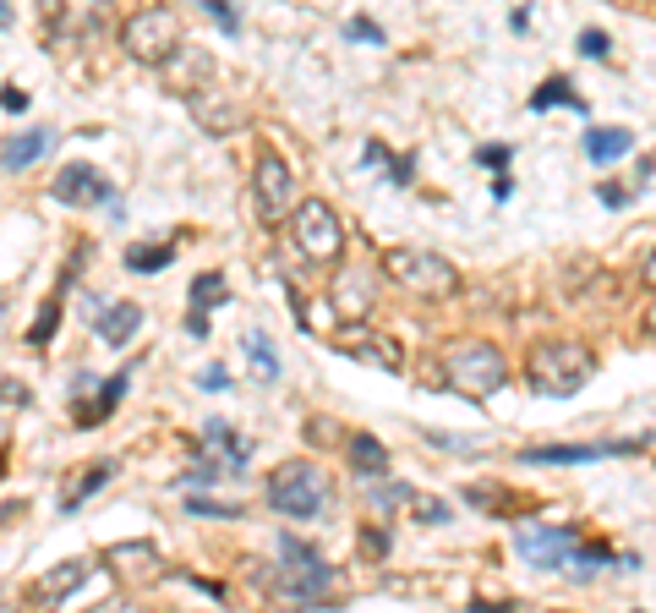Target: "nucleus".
Here are the masks:
<instances>
[{"instance_id": "f257e3e1", "label": "nucleus", "mask_w": 656, "mask_h": 613, "mask_svg": "<svg viewBox=\"0 0 656 613\" xmlns=\"http://www.w3.org/2000/svg\"><path fill=\"white\" fill-rule=\"evenodd\" d=\"M591 373H596V356H591V345H580V340H536L531 351H525V384H531L536 395H553V400L580 395V389L591 384Z\"/></svg>"}, {"instance_id": "f03ea898", "label": "nucleus", "mask_w": 656, "mask_h": 613, "mask_svg": "<svg viewBox=\"0 0 656 613\" xmlns=\"http://www.w3.org/2000/svg\"><path fill=\"white\" fill-rule=\"evenodd\" d=\"M443 384L465 400H492L509 384V362L492 340H454L443 345Z\"/></svg>"}, {"instance_id": "7ed1b4c3", "label": "nucleus", "mask_w": 656, "mask_h": 613, "mask_svg": "<svg viewBox=\"0 0 656 613\" xmlns=\"http://www.w3.org/2000/svg\"><path fill=\"white\" fill-rule=\"evenodd\" d=\"M328 499H334V482H328V471L318 460H285V466L268 471V504L279 515L312 520L328 510Z\"/></svg>"}, {"instance_id": "20e7f679", "label": "nucleus", "mask_w": 656, "mask_h": 613, "mask_svg": "<svg viewBox=\"0 0 656 613\" xmlns=\"http://www.w3.org/2000/svg\"><path fill=\"white\" fill-rule=\"evenodd\" d=\"M186 33H181V17L170 6H137L132 17L121 22V50L132 55L137 66H170L181 55Z\"/></svg>"}, {"instance_id": "39448f33", "label": "nucleus", "mask_w": 656, "mask_h": 613, "mask_svg": "<svg viewBox=\"0 0 656 613\" xmlns=\"http://www.w3.org/2000/svg\"><path fill=\"white\" fill-rule=\"evenodd\" d=\"M279 553H285V564H279V575L268 581L274 586V597L318 608L323 597L334 592V564H328L318 548H307L301 537H279Z\"/></svg>"}, {"instance_id": "423d86ee", "label": "nucleus", "mask_w": 656, "mask_h": 613, "mask_svg": "<svg viewBox=\"0 0 656 613\" xmlns=\"http://www.w3.org/2000/svg\"><path fill=\"white\" fill-rule=\"evenodd\" d=\"M383 274H389L400 291L416 296V302H449V296L460 291V274H454V263L438 258V252H421V247L383 252Z\"/></svg>"}, {"instance_id": "0eeeda50", "label": "nucleus", "mask_w": 656, "mask_h": 613, "mask_svg": "<svg viewBox=\"0 0 656 613\" xmlns=\"http://www.w3.org/2000/svg\"><path fill=\"white\" fill-rule=\"evenodd\" d=\"M290 236H296L301 258L318 263V269H339V263H345V219H339L323 198L296 203V214H290Z\"/></svg>"}, {"instance_id": "6e6552de", "label": "nucleus", "mask_w": 656, "mask_h": 613, "mask_svg": "<svg viewBox=\"0 0 656 613\" xmlns=\"http://www.w3.org/2000/svg\"><path fill=\"white\" fill-rule=\"evenodd\" d=\"M252 460V444L236 433L230 422H203V460H197L192 471H186V488L192 482H219V477H236V471Z\"/></svg>"}, {"instance_id": "1a4fd4ad", "label": "nucleus", "mask_w": 656, "mask_h": 613, "mask_svg": "<svg viewBox=\"0 0 656 613\" xmlns=\"http://www.w3.org/2000/svg\"><path fill=\"white\" fill-rule=\"evenodd\" d=\"M252 203H257V219H263V225H285V214H296V170L279 154H257Z\"/></svg>"}, {"instance_id": "9d476101", "label": "nucleus", "mask_w": 656, "mask_h": 613, "mask_svg": "<svg viewBox=\"0 0 656 613\" xmlns=\"http://www.w3.org/2000/svg\"><path fill=\"white\" fill-rule=\"evenodd\" d=\"M580 548L585 542L574 526H525L514 537V553L536 570H569V564H580Z\"/></svg>"}, {"instance_id": "9b49d317", "label": "nucleus", "mask_w": 656, "mask_h": 613, "mask_svg": "<svg viewBox=\"0 0 656 613\" xmlns=\"http://www.w3.org/2000/svg\"><path fill=\"white\" fill-rule=\"evenodd\" d=\"M88 570H93L88 559H66V564H55V570H44L39 581L22 586V603H28V608H55V603H66V597H77L82 586H88Z\"/></svg>"}, {"instance_id": "f8f14e48", "label": "nucleus", "mask_w": 656, "mask_h": 613, "mask_svg": "<svg viewBox=\"0 0 656 613\" xmlns=\"http://www.w3.org/2000/svg\"><path fill=\"white\" fill-rule=\"evenodd\" d=\"M50 198L66 203V208H110L115 192H110V181H104L93 165H66L61 176L50 181Z\"/></svg>"}, {"instance_id": "ddd939ff", "label": "nucleus", "mask_w": 656, "mask_h": 613, "mask_svg": "<svg viewBox=\"0 0 656 613\" xmlns=\"http://www.w3.org/2000/svg\"><path fill=\"white\" fill-rule=\"evenodd\" d=\"M640 449L635 438H618V444H536L520 449V466H591V460H613Z\"/></svg>"}, {"instance_id": "4468645a", "label": "nucleus", "mask_w": 656, "mask_h": 613, "mask_svg": "<svg viewBox=\"0 0 656 613\" xmlns=\"http://www.w3.org/2000/svg\"><path fill=\"white\" fill-rule=\"evenodd\" d=\"M328 302H334V312L345 323L367 318V307H372V269L367 263H339L334 285H328Z\"/></svg>"}, {"instance_id": "2eb2a0df", "label": "nucleus", "mask_w": 656, "mask_h": 613, "mask_svg": "<svg viewBox=\"0 0 656 613\" xmlns=\"http://www.w3.org/2000/svg\"><path fill=\"white\" fill-rule=\"evenodd\" d=\"M164 72V88H170V94H203L208 88V77H214V55L208 50H192V44H181V55H175L170 66H159Z\"/></svg>"}, {"instance_id": "dca6fc26", "label": "nucleus", "mask_w": 656, "mask_h": 613, "mask_svg": "<svg viewBox=\"0 0 656 613\" xmlns=\"http://www.w3.org/2000/svg\"><path fill=\"white\" fill-rule=\"evenodd\" d=\"M115 477H121V460H93V466H82L77 477L61 488V510H66V515H72V510H82V504H88L99 488H110Z\"/></svg>"}, {"instance_id": "f3484780", "label": "nucleus", "mask_w": 656, "mask_h": 613, "mask_svg": "<svg viewBox=\"0 0 656 613\" xmlns=\"http://www.w3.org/2000/svg\"><path fill=\"white\" fill-rule=\"evenodd\" d=\"M137 329H143V307L137 302H110L104 312H93V334L104 345H132Z\"/></svg>"}, {"instance_id": "a211bd4d", "label": "nucleus", "mask_w": 656, "mask_h": 613, "mask_svg": "<svg viewBox=\"0 0 656 613\" xmlns=\"http://www.w3.org/2000/svg\"><path fill=\"white\" fill-rule=\"evenodd\" d=\"M186 104H192L197 126H203V132H214V137H225V132H236V126H241V110H236L230 99H219L214 88H203V94H192Z\"/></svg>"}, {"instance_id": "6ab92c4d", "label": "nucleus", "mask_w": 656, "mask_h": 613, "mask_svg": "<svg viewBox=\"0 0 656 613\" xmlns=\"http://www.w3.org/2000/svg\"><path fill=\"white\" fill-rule=\"evenodd\" d=\"M580 148H585V159H591V165H613V159H624L629 148H635V137H629L624 126H591Z\"/></svg>"}, {"instance_id": "aec40b11", "label": "nucleus", "mask_w": 656, "mask_h": 613, "mask_svg": "<svg viewBox=\"0 0 656 613\" xmlns=\"http://www.w3.org/2000/svg\"><path fill=\"white\" fill-rule=\"evenodd\" d=\"M531 110H536V115H542V110H574V115H591V104H585V99L569 88V77H547V83L531 94Z\"/></svg>"}, {"instance_id": "412c9836", "label": "nucleus", "mask_w": 656, "mask_h": 613, "mask_svg": "<svg viewBox=\"0 0 656 613\" xmlns=\"http://www.w3.org/2000/svg\"><path fill=\"white\" fill-rule=\"evenodd\" d=\"M50 126H33V132H17V137H6V170H28L39 154H50Z\"/></svg>"}, {"instance_id": "4be33fe9", "label": "nucleus", "mask_w": 656, "mask_h": 613, "mask_svg": "<svg viewBox=\"0 0 656 613\" xmlns=\"http://www.w3.org/2000/svg\"><path fill=\"white\" fill-rule=\"evenodd\" d=\"M126 384H132V367H121V373H115V378H104V384H99V395H93V406H82V411H77V422H82V427L104 422V416H110L115 406H121Z\"/></svg>"}, {"instance_id": "5701e85b", "label": "nucleus", "mask_w": 656, "mask_h": 613, "mask_svg": "<svg viewBox=\"0 0 656 613\" xmlns=\"http://www.w3.org/2000/svg\"><path fill=\"white\" fill-rule=\"evenodd\" d=\"M350 466H356L361 477H383V471H389V449L372 433H350Z\"/></svg>"}, {"instance_id": "b1692460", "label": "nucleus", "mask_w": 656, "mask_h": 613, "mask_svg": "<svg viewBox=\"0 0 656 613\" xmlns=\"http://www.w3.org/2000/svg\"><path fill=\"white\" fill-rule=\"evenodd\" d=\"M345 351H350V356H361V362H378L383 373H400V367H405V351L389 340V334H372V340H356V345H345Z\"/></svg>"}, {"instance_id": "393cba45", "label": "nucleus", "mask_w": 656, "mask_h": 613, "mask_svg": "<svg viewBox=\"0 0 656 613\" xmlns=\"http://www.w3.org/2000/svg\"><path fill=\"white\" fill-rule=\"evenodd\" d=\"M170 258H175V241H137V247L126 252V269L132 274H159V269H170Z\"/></svg>"}, {"instance_id": "a878e982", "label": "nucleus", "mask_w": 656, "mask_h": 613, "mask_svg": "<svg viewBox=\"0 0 656 613\" xmlns=\"http://www.w3.org/2000/svg\"><path fill=\"white\" fill-rule=\"evenodd\" d=\"M225 296H230V285H225V274L219 269H208V274H197L192 280V307L214 312V307H225Z\"/></svg>"}, {"instance_id": "bb28decb", "label": "nucleus", "mask_w": 656, "mask_h": 613, "mask_svg": "<svg viewBox=\"0 0 656 613\" xmlns=\"http://www.w3.org/2000/svg\"><path fill=\"white\" fill-rule=\"evenodd\" d=\"M367 165H383V170H389V181H394V187H410V176H416V159L389 154L383 143H367Z\"/></svg>"}, {"instance_id": "cd10ccee", "label": "nucleus", "mask_w": 656, "mask_h": 613, "mask_svg": "<svg viewBox=\"0 0 656 613\" xmlns=\"http://www.w3.org/2000/svg\"><path fill=\"white\" fill-rule=\"evenodd\" d=\"M405 510L416 515L421 526H449V520H454V510H449L443 499H432V493H410V504H405Z\"/></svg>"}, {"instance_id": "c85d7f7f", "label": "nucleus", "mask_w": 656, "mask_h": 613, "mask_svg": "<svg viewBox=\"0 0 656 613\" xmlns=\"http://www.w3.org/2000/svg\"><path fill=\"white\" fill-rule=\"evenodd\" d=\"M186 515L192 520H241V504H225V499H186Z\"/></svg>"}, {"instance_id": "c756f323", "label": "nucleus", "mask_w": 656, "mask_h": 613, "mask_svg": "<svg viewBox=\"0 0 656 613\" xmlns=\"http://www.w3.org/2000/svg\"><path fill=\"white\" fill-rule=\"evenodd\" d=\"M246 356H252V367L263 378H279V356H274V345H268V334H246Z\"/></svg>"}, {"instance_id": "7c9ffc66", "label": "nucleus", "mask_w": 656, "mask_h": 613, "mask_svg": "<svg viewBox=\"0 0 656 613\" xmlns=\"http://www.w3.org/2000/svg\"><path fill=\"white\" fill-rule=\"evenodd\" d=\"M110 564H126V570H132V564H154V542H115Z\"/></svg>"}, {"instance_id": "2f4dec72", "label": "nucleus", "mask_w": 656, "mask_h": 613, "mask_svg": "<svg viewBox=\"0 0 656 613\" xmlns=\"http://www.w3.org/2000/svg\"><path fill=\"white\" fill-rule=\"evenodd\" d=\"M55 323H61V296L55 302H44V312H39V323L28 329V345H50V334H55Z\"/></svg>"}, {"instance_id": "473e14b6", "label": "nucleus", "mask_w": 656, "mask_h": 613, "mask_svg": "<svg viewBox=\"0 0 656 613\" xmlns=\"http://www.w3.org/2000/svg\"><path fill=\"white\" fill-rule=\"evenodd\" d=\"M345 39H356V44H383V28H378V22H367V17H350V22H345Z\"/></svg>"}, {"instance_id": "72a5a7b5", "label": "nucleus", "mask_w": 656, "mask_h": 613, "mask_svg": "<svg viewBox=\"0 0 656 613\" xmlns=\"http://www.w3.org/2000/svg\"><path fill=\"white\" fill-rule=\"evenodd\" d=\"M509 159H514V148H509V143H487V148H476V165L509 170Z\"/></svg>"}, {"instance_id": "f704fd0d", "label": "nucleus", "mask_w": 656, "mask_h": 613, "mask_svg": "<svg viewBox=\"0 0 656 613\" xmlns=\"http://www.w3.org/2000/svg\"><path fill=\"white\" fill-rule=\"evenodd\" d=\"M580 55H585V61H602V55H607V33L602 28H585L580 33Z\"/></svg>"}, {"instance_id": "c9c22d12", "label": "nucleus", "mask_w": 656, "mask_h": 613, "mask_svg": "<svg viewBox=\"0 0 656 613\" xmlns=\"http://www.w3.org/2000/svg\"><path fill=\"white\" fill-rule=\"evenodd\" d=\"M203 6H208V11H214V17H219V28H225V33H241V17H236V11H230V0H203Z\"/></svg>"}, {"instance_id": "e433bc0d", "label": "nucleus", "mask_w": 656, "mask_h": 613, "mask_svg": "<svg viewBox=\"0 0 656 613\" xmlns=\"http://www.w3.org/2000/svg\"><path fill=\"white\" fill-rule=\"evenodd\" d=\"M465 499H471V504H482V510H509V493H492V488H471Z\"/></svg>"}, {"instance_id": "4c0bfd02", "label": "nucleus", "mask_w": 656, "mask_h": 613, "mask_svg": "<svg viewBox=\"0 0 656 613\" xmlns=\"http://www.w3.org/2000/svg\"><path fill=\"white\" fill-rule=\"evenodd\" d=\"M361 548H367L372 559H383V553H389V531H383V526L372 531V526H367V531H361Z\"/></svg>"}, {"instance_id": "58836bf2", "label": "nucleus", "mask_w": 656, "mask_h": 613, "mask_svg": "<svg viewBox=\"0 0 656 613\" xmlns=\"http://www.w3.org/2000/svg\"><path fill=\"white\" fill-rule=\"evenodd\" d=\"M186 334H192V340H208V312L203 307L186 312Z\"/></svg>"}, {"instance_id": "ea45409f", "label": "nucleus", "mask_w": 656, "mask_h": 613, "mask_svg": "<svg viewBox=\"0 0 656 613\" xmlns=\"http://www.w3.org/2000/svg\"><path fill=\"white\" fill-rule=\"evenodd\" d=\"M22 110H28V94L17 83H6V115H22Z\"/></svg>"}, {"instance_id": "a19ab883", "label": "nucleus", "mask_w": 656, "mask_h": 613, "mask_svg": "<svg viewBox=\"0 0 656 613\" xmlns=\"http://www.w3.org/2000/svg\"><path fill=\"white\" fill-rule=\"evenodd\" d=\"M197 384H203V389H225L230 373H225V367H203V378H197Z\"/></svg>"}, {"instance_id": "79ce46f5", "label": "nucleus", "mask_w": 656, "mask_h": 613, "mask_svg": "<svg viewBox=\"0 0 656 613\" xmlns=\"http://www.w3.org/2000/svg\"><path fill=\"white\" fill-rule=\"evenodd\" d=\"M596 198H602L607 208H624V203H629V192H624V187H613V181H607V187L596 192Z\"/></svg>"}, {"instance_id": "37998d69", "label": "nucleus", "mask_w": 656, "mask_h": 613, "mask_svg": "<svg viewBox=\"0 0 656 613\" xmlns=\"http://www.w3.org/2000/svg\"><path fill=\"white\" fill-rule=\"evenodd\" d=\"M6 406H28V384H17V378H6Z\"/></svg>"}, {"instance_id": "c03bdc74", "label": "nucleus", "mask_w": 656, "mask_h": 613, "mask_svg": "<svg viewBox=\"0 0 656 613\" xmlns=\"http://www.w3.org/2000/svg\"><path fill=\"white\" fill-rule=\"evenodd\" d=\"M640 285H651V291H656V247H651V258L640 263Z\"/></svg>"}, {"instance_id": "a18cd8bd", "label": "nucleus", "mask_w": 656, "mask_h": 613, "mask_svg": "<svg viewBox=\"0 0 656 613\" xmlns=\"http://www.w3.org/2000/svg\"><path fill=\"white\" fill-rule=\"evenodd\" d=\"M492 198L509 203V198H514V181H509V176H498V181H492Z\"/></svg>"}, {"instance_id": "49530a36", "label": "nucleus", "mask_w": 656, "mask_h": 613, "mask_svg": "<svg viewBox=\"0 0 656 613\" xmlns=\"http://www.w3.org/2000/svg\"><path fill=\"white\" fill-rule=\"evenodd\" d=\"M646 334H651V340H656V302L646 307Z\"/></svg>"}]
</instances>
